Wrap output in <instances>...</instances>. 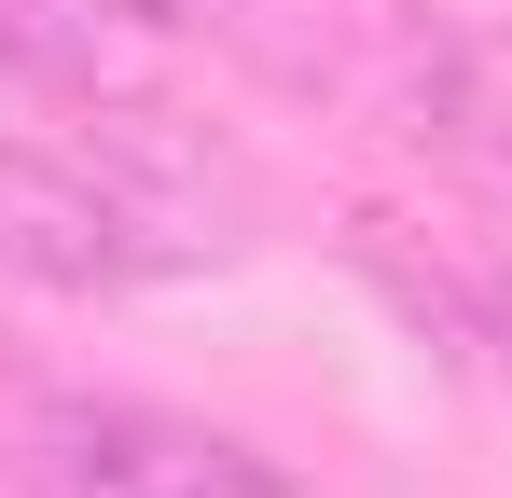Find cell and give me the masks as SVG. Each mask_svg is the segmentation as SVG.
<instances>
[{
    "label": "cell",
    "mask_w": 512,
    "mask_h": 498,
    "mask_svg": "<svg viewBox=\"0 0 512 498\" xmlns=\"http://www.w3.org/2000/svg\"><path fill=\"white\" fill-rule=\"evenodd\" d=\"M14 471H28V498H291L277 457H250L236 429L153 415V402H28Z\"/></svg>",
    "instance_id": "obj_1"
},
{
    "label": "cell",
    "mask_w": 512,
    "mask_h": 498,
    "mask_svg": "<svg viewBox=\"0 0 512 498\" xmlns=\"http://www.w3.org/2000/svg\"><path fill=\"white\" fill-rule=\"evenodd\" d=\"M194 56V14L180 0H0V70L70 97V111H139L167 97Z\"/></svg>",
    "instance_id": "obj_3"
},
{
    "label": "cell",
    "mask_w": 512,
    "mask_h": 498,
    "mask_svg": "<svg viewBox=\"0 0 512 498\" xmlns=\"http://www.w3.org/2000/svg\"><path fill=\"white\" fill-rule=\"evenodd\" d=\"M0 277L97 305V291L180 277V236H167L97 153H0Z\"/></svg>",
    "instance_id": "obj_2"
}]
</instances>
